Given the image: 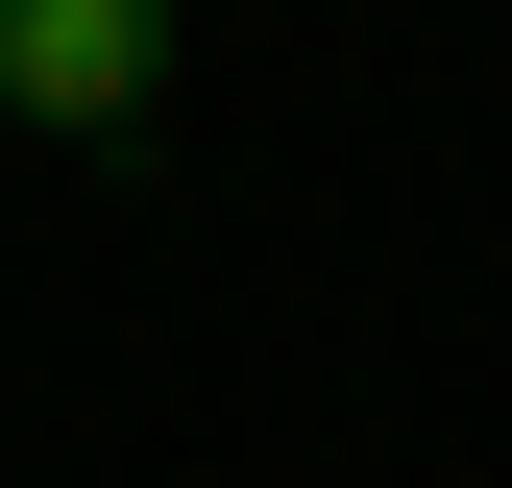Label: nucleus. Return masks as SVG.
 Instances as JSON below:
<instances>
[{
  "instance_id": "f257e3e1",
  "label": "nucleus",
  "mask_w": 512,
  "mask_h": 488,
  "mask_svg": "<svg viewBox=\"0 0 512 488\" xmlns=\"http://www.w3.org/2000/svg\"><path fill=\"white\" fill-rule=\"evenodd\" d=\"M147 98H171V0H0V122L122 147Z\"/></svg>"
}]
</instances>
